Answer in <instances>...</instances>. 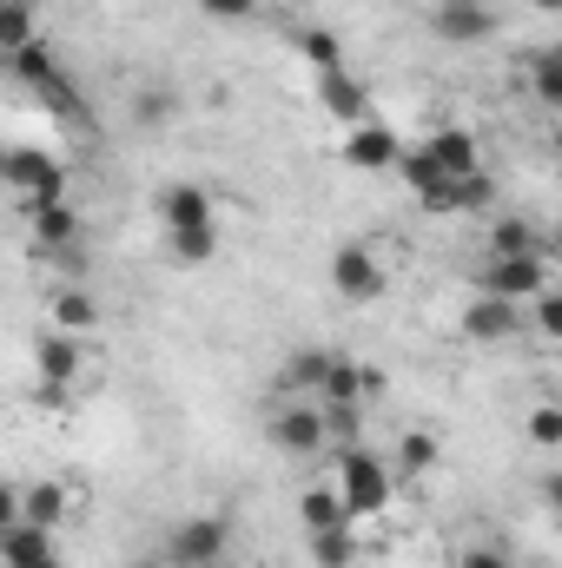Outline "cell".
I'll list each match as a JSON object with an SVG mask.
<instances>
[{"instance_id":"cell-32","label":"cell","mask_w":562,"mask_h":568,"mask_svg":"<svg viewBox=\"0 0 562 568\" xmlns=\"http://www.w3.org/2000/svg\"><path fill=\"white\" fill-rule=\"evenodd\" d=\"M298 53L311 60V73L344 67V47H338V33H331V27H304V33H298Z\"/></svg>"},{"instance_id":"cell-23","label":"cell","mask_w":562,"mask_h":568,"mask_svg":"<svg viewBox=\"0 0 562 568\" xmlns=\"http://www.w3.org/2000/svg\"><path fill=\"white\" fill-rule=\"evenodd\" d=\"M304 542H311V562L318 568H358V556H364L358 523H331V529H318V536H304Z\"/></svg>"},{"instance_id":"cell-15","label":"cell","mask_w":562,"mask_h":568,"mask_svg":"<svg viewBox=\"0 0 562 568\" xmlns=\"http://www.w3.org/2000/svg\"><path fill=\"white\" fill-rule=\"evenodd\" d=\"M80 371H87V337H67V331L33 337V377L40 384H80Z\"/></svg>"},{"instance_id":"cell-37","label":"cell","mask_w":562,"mask_h":568,"mask_svg":"<svg viewBox=\"0 0 562 568\" xmlns=\"http://www.w3.org/2000/svg\"><path fill=\"white\" fill-rule=\"evenodd\" d=\"M67 390H73V384H33V404H47V410H67Z\"/></svg>"},{"instance_id":"cell-29","label":"cell","mask_w":562,"mask_h":568,"mask_svg":"<svg viewBox=\"0 0 562 568\" xmlns=\"http://www.w3.org/2000/svg\"><path fill=\"white\" fill-rule=\"evenodd\" d=\"M530 93H536L550 113L562 106V47H536V53H530Z\"/></svg>"},{"instance_id":"cell-31","label":"cell","mask_w":562,"mask_h":568,"mask_svg":"<svg viewBox=\"0 0 562 568\" xmlns=\"http://www.w3.org/2000/svg\"><path fill=\"white\" fill-rule=\"evenodd\" d=\"M391 172H398V179H404V192H411V199H423V192H436V185H443V172H436V165H430V152H423V145H404V152H398V165H391Z\"/></svg>"},{"instance_id":"cell-11","label":"cell","mask_w":562,"mask_h":568,"mask_svg":"<svg viewBox=\"0 0 562 568\" xmlns=\"http://www.w3.org/2000/svg\"><path fill=\"white\" fill-rule=\"evenodd\" d=\"M398 126H384V120H358V126H344V145H338V159L351 165V172H391L398 165Z\"/></svg>"},{"instance_id":"cell-9","label":"cell","mask_w":562,"mask_h":568,"mask_svg":"<svg viewBox=\"0 0 562 568\" xmlns=\"http://www.w3.org/2000/svg\"><path fill=\"white\" fill-rule=\"evenodd\" d=\"M159 225H165V239H179V232H219L212 192H205L199 179H172V185H159Z\"/></svg>"},{"instance_id":"cell-18","label":"cell","mask_w":562,"mask_h":568,"mask_svg":"<svg viewBox=\"0 0 562 568\" xmlns=\"http://www.w3.org/2000/svg\"><path fill=\"white\" fill-rule=\"evenodd\" d=\"M423 152H430V165H436L443 179L483 172V145H476V133H470V126H436V133L423 140Z\"/></svg>"},{"instance_id":"cell-40","label":"cell","mask_w":562,"mask_h":568,"mask_svg":"<svg viewBox=\"0 0 562 568\" xmlns=\"http://www.w3.org/2000/svg\"><path fill=\"white\" fill-rule=\"evenodd\" d=\"M530 7H536V13H562V0H530Z\"/></svg>"},{"instance_id":"cell-42","label":"cell","mask_w":562,"mask_h":568,"mask_svg":"<svg viewBox=\"0 0 562 568\" xmlns=\"http://www.w3.org/2000/svg\"><path fill=\"white\" fill-rule=\"evenodd\" d=\"M483 7H496V0H483Z\"/></svg>"},{"instance_id":"cell-19","label":"cell","mask_w":562,"mask_h":568,"mask_svg":"<svg viewBox=\"0 0 562 568\" xmlns=\"http://www.w3.org/2000/svg\"><path fill=\"white\" fill-rule=\"evenodd\" d=\"M0 568H67V562H60V549H53L47 529L7 523V529H0Z\"/></svg>"},{"instance_id":"cell-1","label":"cell","mask_w":562,"mask_h":568,"mask_svg":"<svg viewBox=\"0 0 562 568\" xmlns=\"http://www.w3.org/2000/svg\"><path fill=\"white\" fill-rule=\"evenodd\" d=\"M331 489H338V503H344L351 523H371V516H384V509L398 503V476H391V463H384L378 449H364V443H344V449H338V476H331Z\"/></svg>"},{"instance_id":"cell-13","label":"cell","mask_w":562,"mask_h":568,"mask_svg":"<svg viewBox=\"0 0 562 568\" xmlns=\"http://www.w3.org/2000/svg\"><path fill=\"white\" fill-rule=\"evenodd\" d=\"M418 205H423V212H436V219L490 212V205H496V179H490V165H483V172H463V179H443L436 192H423Z\"/></svg>"},{"instance_id":"cell-30","label":"cell","mask_w":562,"mask_h":568,"mask_svg":"<svg viewBox=\"0 0 562 568\" xmlns=\"http://www.w3.org/2000/svg\"><path fill=\"white\" fill-rule=\"evenodd\" d=\"M324 417V443L344 449V443H364V404H318Z\"/></svg>"},{"instance_id":"cell-33","label":"cell","mask_w":562,"mask_h":568,"mask_svg":"<svg viewBox=\"0 0 562 568\" xmlns=\"http://www.w3.org/2000/svg\"><path fill=\"white\" fill-rule=\"evenodd\" d=\"M165 252H172V265H205L219 252V232H179V239H165Z\"/></svg>"},{"instance_id":"cell-28","label":"cell","mask_w":562,"mask_h":568,"mask_svg":"<svg viewBox=\"0 0 562 568\" xmlns=\"http://www.w3.org/2000/svg\"><path fill=\"white\" fill-rule=\"evenodd\" d=\"M40 40V13L33 0H0V53H20Z\"/></svg>"},{"instance_id":"cell-6","label":"cell","mask_w":562,"mask_h":568,"mask_svg":"<svg viewBox=\"0 0 562 568\" xmlns=\"http://www.w3.org/2000/svg\"><path fill=\"white\" fill-rule=\"evenodd\" d=\"M7 67H13V80H20V87H33L47 106H60V113H73V106H80V93H73V80H67L60 53H53L47 40H33V47L7 53Z\"/></svg>"},{"instance_id":"cell-39","label":"cell","mask_w":562,"mask_h":568,"mask_svg":"<svg viewBox=\"0 0 562 568\" xmlns=\"http://www.w3.org/2000/svg\"><path fill=\"white\" fill-rule=\"evenodd\" d=\"M127 568H165V556H133Z\"/></svg>"},{"instance_id":"cell-8","label":"cell","mask_w":562,"mask_h":568,"mask_svg":"<svg viewBox=\"0 0 562 568\" xmlns=\"http://www.w3.org/2000/svg\"><path fill=\"white\" fill-rule=\"evenodd\" d=\"M456 331H463L476 351H503V344H516V337H523V304H503V297H476V291H470V304H463Z\"/></svg>"},{"instance_id":"cell-7","label":"cell","mask_w":562,"mask_h":568,"mask_svg":"<svg viewBox=\"0 0 562 568\" xmlns=\"http://www.w3.org/2000/svg\"><path fill=\"white\" fill-rule=\"evenodd\" d=\"M384 284H391V272H384V258H378L371 245H338V252H331V291H338L344 304H378Z\"/></svg>"},{"instance_id":"cell-38","label":"cell","mask_w":562,"mask_h":568,"mask_svg":"<svg viewBox=\"0 0 562 568\" xmlns=\"http://www.w3.org/2000/svg\"><path fill=\"white\" fill-rule=\"evenodd\" d=\"M20 523V483H0V529Z\"/></svg>"},{"instance_id":"cell-16","label":"cell","mask_w":562,"mask_h":568,"mask_svg":"<svg viewBox=\"0 0 562 568\" xmlns=\"http://www.w3.org/2000/svg\"><path fill=\"white\" fill-rule=\"evenodd\" d=\"M100 297L87 291V284H60L53 297H47V331H67V337H93L100 331Z\"/></svg>"},{"instance_id":"cell-2","label":"cell","mask_w":562,"mask_h":568,"mask_svg":"<svg viewBox=\"0 0 562 568\" xmlns=\"http://www.w3.org/2000/svg\"><path fill=\"white\" fill-rule=\"evenodd\" d=\"M550 284H556V258L550 252H523V258H483L470 291L476 297H503V304H530Z\"/></svg>"},{"instance_id":"cell-12","label":"cell","mask_w":562,"mask_h":568,"mask_svg":"<svg viewBox=\"0 0 562 568\" xmlns=\"http://www.w3.org/2000/svg\"><path fill=\"white\" fill-rule=\"evenodd\" d=\"M272 449H279V456H324V449H331V443H324V417H318L311 397H291L279 417H272Z\"/></svg>"},{"instance_id":"cell-24","label":"cell","mask_w":562,"mask_h":568,"mask_svg":"<svg viewBox=\"0 0 562 568\" xmlns=\"http://www.w3.org/2000/svg\"><path fill=\"white\" fill-rule=\"evenodd\" d=\"M324 364H331V351H324V344H304V351H291V357H284L279 390H284V397H318V384H324Z\"/></svg>"},{"instance_id":"cell-41","label":"cell","mask_w":562,"mask_h":568,"mask_svg":"<svg viewBox=\"0 0 562 568\" xmlns=\"http://www.w3.org/2000/svg\"><path fill=\"white\" fill-rule=\"evenodd\" d=\"M212 568H252V562H239V556H225V562H212Z\"/></svg>"},{"instance_id":"cell-4","label":"cell","mask_w":562,"mask_h":568,"mask_svg":"<svg viewBox=\"0 0 562 568\" xmlns=\"http://www.w3.org/2000/svg\"><path fill=\"white\" fill-rule=\"evenodd\" d=\"M165 568H212L232 556V516H219V509H205V516H185L172 536H165Z\"/></svg>"},{"instance_id":"cell-26","label":"cell","mask_w":562,"mask_h":568,"mask_svg":"<svg viewBox=\"0 0 562 568\" xmlns=\"http://www.w3.org/2000/svg\"><path fill=\"white\" fill-rule=\"evenodd\" d=\"M172 113H179V93H172V87L145 80L140 93H133V126H140V133H165V126H172Z\"/></svg>"},{"instance_id":"cell-21","label":"cell","mask_w":562,"mask_h":568,"mask_svg":"<svg viewBox=\"0 0 562 568\" xmlns=\"http://www.w3.org/2000/svg\"><path fill=\"white\" fill-rule=\"evenodd\" d=\"M384 463H391L398 483H423V476L443 463V443H436V429H404V436H398V456H384Z\"/></svg>"},{"instance_id":"cell-5","label":"cell","mask_w":562,"mask_h":568,"mask_svg":"<svg viewBox=\"0 0 562 568\" xmlns=\"http://www.w3.org/2000/svg\"><path fill=\"white\" fill-rule=\"evenodd\" d=\"M27 232H33V252H53V258H67V265L87 258V219H80V205H67V199L27 205Z\"/></svg>"},{"instance_id":"cell-25","label":"cell","mask_w":562,"mask_h":568,"mask_svg":"<svg viewBox=\"0 0 562 568\" xmlns=\"http://www.w3.org/2000/svg\"><path fill=\"white\" fill-rule=\"evenodd\" d=\"M331 523H351L344 503H338V489H331V483H304V489H298V529L318 536V529H331Z\"/></svg>"},{"instance_id":"cell-35","label":"cell","mask_w":562,"mask_h":568,"mask_svg":"<svg viewBox=\"0 0 562 568\" xmlns=\"http://www.w3.org/2000/svg\"><path fill=\"white\" fill-rule=\"evenodd\" d=\"M530 443H536V449H562V410L556 404H536V410H530Z\"/></svg>"},{"instance_id":"cell-22","label":"cell","mask_w":562,"mask_h":568,"mask_svg":"<svg viewBox=\"0 0 562 568\" xmlns=\"http://www.w3.org/2000/svg\"><path fill=\"white\" fill-rule=\"evenodd\" d=\"M523 252H550V232L523 212H503L490 225V258H523Z\"/></svg>"},{"instance_id":"cell-20","label":"cell","mask_w":562,"mask_h":568,"mask_svg":"<svg viewBox=\"0 0 562 568\" xmlns=\"http://www.w3.org/2000/svg\"><path fill=\"white\" fill-rule=\"evenodd\" d=\"M67 509H73V489L67 483H53V476H40V483H20V523H33V529H60L67 523Z\"/></svg>"},{"instance_id":"cell-17","label":"cell","mask_w":562,"mask_h":568,"mask_svg":"<svg viewBox=\"0 0 562 568\" xmlns=\"http://www.w3.org/2000/svg\"><path fill=\"white\" fill-rule=\"evenodd\" d=\"M318 106L338 120V126H358V120H371V100H364V80L351 73V67H331V73H318Z\"/></svg>"},{"instance_id":"cell-3","label":"cell","mask_w":562,"mask_h":568,"mask_svg":"<svg viewBox=\"0 0 562 568\" xmlns=\"http://www.w3.org/2000/svg\"><path fill=\"white\" fill-rule=\"evenodd\" d=\"M0 185L20 199V205H40V199H67V165L40 145H0Z\"/></svg>"},{"instance_id":"cell-27","label":"cell","mask_w":562,"mask_h":568,"mask_svg":"<svg viewBox=\"0 0 562 568\" xmlns=\"http://www.w3.org/2000/svg\"><path fill=\"white\" fill-rule=\"evenodd\" d=\"M523 337H536V344H562V291H536L530 304H523Z\"/></svg>"},{"instance_id":"cell-14","label":"cell","mask_w":562,"mask_h":568,"mask_svg":"<svg viewBox=\"0 0 562 568\" xmlns=\"http://www.w3.org/2000/svg\"><path fill=\"white\" fill-rule=\"evenodd\" d=\"M378 390H384V377H378L371 364H358V357L331 351V364H324V384H318V397H311V404H371Z\"/></svg>"},{"instance_id":"cell-34","label":"cell","mask_w":562,"mask_h":568,"mask_svg":"<svg viewBox=\"0 0 562 568\" xmlns=\"http://www.w3.org/2000/svg\"><path fill=\"white\" fill-rule=\"evenodd\" d=\"M450 568H516V556H510L503 542H470V549H456Z\"/></svg>"},{"instance_id":"cell-10","label":"cell","mask_w":562,"mask_h":568,"mask_svg":"<svg viewBox=\"0 0 562 568\" xmlns=\"http://www.w3.org/2000/svg\"><path fill=\"white\" fill-rule=\"evenodd\" d=\"M496 7H483V0H436V13H430V33L443 40V47H483V40H496Z\"/></svg>"},{"instance_id":"cell-36","label":"cell","mask_w":562,"mask_h":568,"mask_svg":"<svg viewBox=\"0 0 562 568\" xmlns=\"http://www.w3.org/2000/svg\"><path fill=\"white\" fill-rule=\"evenodd\" d=\"M205 7V20H219V27H245V20H259V0H199Z\"/></svg>"}]
</instances>
